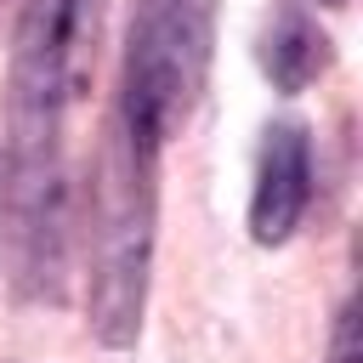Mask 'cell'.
Listing matches in <instances>:
<instances>
[{
  "instance_id": "1",
  "label": "cell",
  "mask_w": 363,
  "mask_h": 363,
  "mask_svg": "<svg viewBox=\"0 0 363 363\" xmlns=\"http://www.w3.org/2000/svg\"><path fill=\"white\" fill-rule=\"evenodd\" d=\"M153 159L125 142L113 125L96 153L91 182V272H85V323L102 346H130L142 335L147 267H153Z\"/></svg>"
},
{
  "instance_id": "2",
  "label": "cell",
  "mask_w": 363,
  "mask_h": 363,
  "mask_svg": "<svg viewBox=\"0 0 363 363\" xmlns=\"http://www.w3.org/2000/svg\"><path fill=\"white\" fill-rule=\"evenodd\" d=\"M216 45V0H136L119 79V130L136 153H159L193 113Z\"/></svg>"
},
{
  "instance_id": "3",
  "label": "cell",
  "mask_w": 363,
  "mask_h": 363,
  "mask_svg": "<svg viewBox=\"0 0 363 363\" xmlns=\"http://www.w3.org/2000/svg\"><path fill=\"white\" fill-rule=\"evenodd\" d=\"M102 0H23L17 51H11V147H57L62 108L79 96L96 51Z\"/></svg>"
},
{
  "instance_id": "4",
  "label": "cell",
  "mask_w": 363,
  "mask_h": 363,
  "mask_svg": "<svg viewBox=\"0 0 363 363\" xmlns=\"http://www.w3.org/2000/svg\"><path fill=\"white\" fill-rule=\"evenodd\" d=\"M312 199V142L301 125H272L255 159V193H250V238L284 244Z\"/></svg>"
},
{
  "instance_id": "5",
  "label": "cell",
  "mask_w": 363,
  "mask_h": 363,
  "mask_svg": "<svg viewBox=\"0 0 363 363\" xmlns=\"http://www.w3.org/2000/svg\"><path fill=\"white\" fill-rule=\"evenodd\" d=\"M261 62H267L278 91H301V85H312L329 68V40H323V28L301 6H284L272 17L267 40H261Z\"/></svg>"
},
{
  "instance_id": "6",
  "label": "cell",
  "mask_w": 363,
  "mask_h": 363,
  "mask_svg": "<svg viewBox=\"0 0 363 363\" xmlns=\"http://www.w3.org/2000/svg\"><path fill=\"white\" fill-rule=\"evenodd\" d=\"M329 363H357V306H340V323H335V352Z\"/></svg>"
},
{
  "instance_id": "7",
  "label": "cell",
  "mask_w": 363,
  "mask_h": 363,
  "mask_svg": "<svg viewBox=\"0 0 363 363\" xmlns=\"http://www.w3.org/2000/svg\"><path fill=\"white\" fill-rule=\"evenodd\" d=\"M0 216H6V153H0Z\"/></svg>"
},
{
  "instance_id": "8",
  "label": "cell",
  "mask_w": 363,
  "mask_h": 363,
  "mask_svg": "<svg viewBox=\"0 0 363 363\" xmlns=\"http://www.w3.org/2000/svg\"><path fill=\"white\" fill-rule=\"evenodd\" d=\"M323 6H340V0H323Z\"/></svg>"
}]
</instances>
